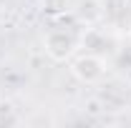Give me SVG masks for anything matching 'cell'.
<instances>
[{"label": "cell", "mask_w": 131, "mask_h": 128, "mask_svg": "<svg viewBox=\"0 0 131 128\" xmlns=\"http://www.w3.org/2000/svg\"><path fill=\"white\" fill-rule=\"evenodd\" d=\"M76 18L81 20L86 28H93L98 20L103 18V5L101 0H81L76 8Z\"/></svg>", "instance_id": "obj_3"}, {"label": "cell", "mask_w": 131, "mask_h": 128, "mask_svg": "<svg viewBox=\"0 0 131 128\" xmlns=\"http://www.w3.org/2000/svg\"><path fill=\"white\" fill-rule=\"evenodd\" d=\"M129 40H131V28H129Z\"/></svg>", "instance_id": "obj_6"}, {"label": "cell", "mask_w": 131, "mask_h": 128, "mask_svg": "<svg viewBox=\"0 0 131 128\" xmlns=\"http://www.w3.org/2000/svg\"><path fill=\"white\" fill-rule=\"evenodd\" d=\"M124 5H129V8H131V0H124Z\"/></svg>", "instance_id": "obj_5"}, {"label": "cell", "mask_w": 131, "mask_h": 128, "mask_svg": "<svg viewBox=\"0 0 131 128\" xmlns=\"http://www.w3.org/2000/svg\"><path fill=\"white\" fill-rule=\"evenodd\" d=\"M71 0H40V10H43V15L48 18H61L66 15L68 10H71Z\"/></svg>", "instance_id": "obj_4"}, {"label": "cell", "mask_w": 131, "mask_h": 128, "mask_svg": "<svg viewBox=\"0 0 131 128\" xmlns=\"http://www.w3.org/2000/svg\"><path fill=\"white\" fill-rule=\"evenodd\" d=\"M71 75L78 80V83L93 85L98 80H103V75H106V63H103V58L96 55V53H83V55H78V58L71 60Z\"/></svg>", "instance_id": "obj_1"}, {"label": "cell", "mask_w": 131, "mask_h": 128, "mask_svg": "<svg viewBox=\"0 0 131 128\" xmlns=\"http://www.w3.org/2000/svg\"><path fill=\"white\" fill-rule=\"evenodd\" d=\"M43 48H46V55H48L50 60H56V63H66V60H71V55L76 53V38H73L68 30L56 28V30L46 33V38H43Z\"/></svg>", "instance_id": "obj_2"}]
</instances>
